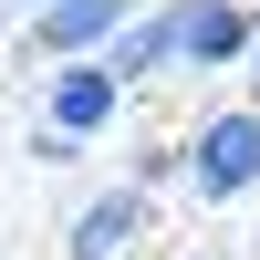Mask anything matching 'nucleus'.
<instances>
[{"instance_id": "1", "label": "nucleus", "mask_w": 260, "mask_h": 260, "mask_svg": "<svg viewBox=\"0 0 260 260\" xmlns=\"http://www.w3.org/2000/svg\"><path fill=\"white\" fill-rule=\"evenodd\" d=\"M260 187V104H229V115H208L198 136H187V198L229 208Z\"/></svg>"}, {"instance_id": "2", "label": "nucleus", "mask_w": 260, "mask_h": 260, "mask_svg": "<svg viewBox=\"0 0 260 260\" xmlns=\"http://www.w3.org/2000/svg\"><path fill=\"white\" fill-rule=\"evenodd\" d=\"M115 115H125V73H115L104 52H73V62L52 73V94H42V125H52V136H73V146H94Z\"/></svg>"}, {"instance_id": "3", "label": "nucleus", "mask_w": 260, "mask_h": 260, "mask_svg": "<svg viewBox=\"0 0 260 260\" xmlns=\"http://www.w3.org/2000/svg\"><path fill=\"white\" fill-rule=\"evenodd\" d=\"M167 11H177V62L187 73H229L260 42V11H240V0H167Z\"/></svg>"}, {"instance_id": "4", "label": "nucleus", "mask_w": 260, "mask_h": 260, "mask_svg": "<svg viewBox=\"0 0 260 260\" xmlns=\"http://www.w3.org/2000/svg\"><path fill=\"white\" fill-rule=\"evenodd\" d=\"M125 21H136V0H42V11H31V52H52V62L104 52Z\"/></svg>"}, {"instance_id": "5", "label": "nucleus", "mask_w": 260, "mask_h": 260, "mask_svg": "<svg viewBox=\"0 0 260 260\" xmlns=\"http://www.w3.org/2000/svg\"><path fill=\"white\" fill-rule=\"evenodd\" d=\"M136 229H146V187H104V198H83L73 208V260H125L136 250Z\"/></svg>"}, {"instance_id": "6", "label": "nucleus", "mask_w": 260, "mask_h": 260, "mask_svg": "<svg viewBox=\"0 0 260 260\" xmlns=\"http://www.w3.org/2000/svg\"><path fill=\"white\" fill-rule=\"evenodd\" d=\"M104 62H115L125 83H136V73H167V62H177V11H167V0H156V11H136L115 42H104Z\"/></svg>"}, {"instance_id": "7", "label": "nucleus", "mask_w": 260, "mask_h": 260, "mask_svg": "<svg viewBox=\"0 0 260 260\" xmlns=\"http://www.w3.org/2000/svg\"><path fill=\"white\" fill-rule=\"evenodd\" d=\"M250 62H260V42H250Z\"/></svg>"}]
</instances>
